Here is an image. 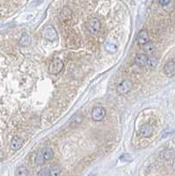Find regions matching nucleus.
Returning a JSON list of instances; mask_svg holds the SVG:
<instances>
[{
  "label": "nucleus",
  "mask_w": 175,
  "mask_h": 176,
  "mask_svg": "<svg viewBox=\"0 0 175 176\" xmlns=\"http://www.w3.org/2000/svg\"><path fill=\"white\" fill-rule=\"evenodd\" d=\"M100 27H101L100 20L96 17H92L88 19L86 22L87 30L92 34H97L100 30Z\"/></svg>",
  "instance_id": "nucleus-1"
},
{
  "label": "nucleus",
  "mask_w": 175,
  "mask_h": 176,
  "mask_svg": "<svg viewBox=\"0 0 175 176\" xmlns=\"http://www.w3.org/2000/svg\"><path fill=\"white\" fill-rule=\"evenodd\" d=\"M133 88V82L130 79H125L117 86L116 92L120 95H125L128 92H130Z\"/></svg>",
  "instance_id": "nucleus-2"
},
{
  "label": "nucleus",
  "mask_w": 175,
  "mask_h": 176,
  "mask_svg": "<svg viewBox=\"0 0 175 176\" xmlns=\"http://www.w3.org/2000/svg\"><path fill=\"white\" fill-rule=\"evenodd\" d=\"M63 67H64L63 62L61 59H59V58H55V59H54L52 63L50 64L49 67V72L50 74L56 75L62 72Z\"/></svg>",
  "instance_id": "nucleus-3"
},
{
  "label": "nucleus",
  "mask_w": 175,
  "mask_h": 176,
  "mask_svg": "<svg viewBox=\"0 0 175 176\" xmlns=\"http://www.w3.org/2000/svg\"><path fill=\"white\" fill-rule=\"evenodd\" d=\"M42 37L46 40L54 41L57 39V32L53 26L46 27L42 31Z\"/></svg>",
  "instance_id": "nucleus-4"
},
{
  "label": "nucleus",
  "mask_w": 175,
  "mask_h": 176,
  "mask_svg": "<svg viewBox=\"0 0 175 176\" xmlns=\"http://www.w3.org/2000/svg\"><path fill=\"white\" fill-rule=\"evenodd\" d=\"M106 109L102 107H95L92 110V119L94 122H100L106 116Z\"/></svg>",
  "instance_id": "nucleus-5"
},
{
  "label": "nucleus",
  "mask_w": 175,
  "mask_h": 176,
  "mask_svg": "<svg viewBox=\"0 0 175 176\" xmlns=\"http://www.w3.org/2000/svg\"><path fill=\"white\" fill-rule=\"evenodd\" d=\"M164 72L169 78L173 77L175 75V62L173 61L167 62L164 66Z\"/></svg>",
  "instance_id": "nucleus-6"
},
{
  "label": "nucleus",
  "mask_w": 175,
  "mask_h": 176,
  "mask_svg": "<svg viewBox=\"0 0 175 176\" xmlns=\"http://www.w3.org/2000/svg\"><path fill=\"white\" fill-rule=\"evenodd\" d=\"M139 132H140V134H141L142 137H150L151 135H152V133H153V128L151 127L150 124L145 123L141 128H140Z\"/></svg>",
  "instance_id": "nucleus-7"
},
{
  "label": "nucleus",
  "mask_w": 175,
  "mask_h": 176,
  "mask_svg": "<svg viewBox=\"0 0 175 176\" xmlns=\"http://www.w3.org/2000/svg\"><path fill=\"white\" fill-rule=\"evenodd\" d=\"M137 41H138L139 45H143V46L149 42V33H148L147 30L143 29L139 32Z\"/></svg>",
  "instance_id": "nucleus-8"
},
{
  "label": "nucleus",
  "mask_w": 175,
  "mask_h": 176,
  "mask_svg": "<svg viewBox=\"0 0 175 176\" xmlns=\"http://www.w3.org/2000/svg\"><path fill=\"white\" fill-rule=\"evenodd\" d=\"M135 62L139 67H144L148 64V56L144 54H137L135 58Z\"/></svg>",
  "instance_id": "nucleus-9"
},
{
  "label": "nucleus",
  "mask_w": 175,
  "mask_h": 176,
  "mask_svg": "<svg viewBox=\"0 0 175 176\" xmlns=\"http://www.w3.org/2000/svg\"><path fill=\"white\" fill-rule=\"evenodd\" d=\"M23 145V141L22 139L18 137V136H15L13 137L11 139V149L13 151H18L19 150Z\"/></svg>",
  "instance_id": "nucleus-10"
},
{
  "label": "nucleus",
  "mask_w": 175,
  "mask_h": 176,
  "mask_svg": "<svg viewBox=\"0 0 175 176\" xmlns=\"http://www.w3.org/2000/svg\"><path fill=\"white\" fill-rule=\"evenodd\" d=\"M105 49L108 53L114 54L118 50V44L114 41H108L105 44Z\"/></svg>",
  "instance_id": "nucleus-11"
},
{
  "label": "nucleus",
  "mask_w": 175,
  "mask_h": 176,
  "mask_svg": "<svg viewBox=\"0 0 175 176\" xmlns=\"http://www.w3.org/2000/svg\"><path fill=\"white\" fill-rule=\"evenodd\" d=\"M19 45L22 47H27L31 44V37L29 34H23L21 38L19 39Z\"/></svg>",
  "instance_id": "nucleus-12"
},
{
  "label": "nucleus",
  "mask_w": 175,
  "mask_h": 176,
  "mask_svg": "<svg viewBox=\"0 0 175 176\" xmlns=\"http://www.w3.org/2000/svg\"><path fill=\"white\" fill-rule=\"evenodd\" d=\"M41 153H42V155H43L45 160H49V159H51L54 157V151H53L51 148H49V147L45 148V149L41 151Z\"/></svg>",
  "instance_id": "nucleus-13"
},
{
  "label": "nucleus",
  "mask_w": 175,
  "mask_h": 176,
  "mask_svg": "<svg viewBox=\"0 0 175 176\" xmlns=\"http://www.w3.org/2000/svg\"><path fill=\"white\" fill-rule=\"evenodd\" d=\"M144 51L145 52L146 55H152L155 52V46H154V44L149 41L145 45H144Z\"/></svg>",
  "instance_id": "nucleus-14"
},
{
  "label": "nucleus",
  "mask_w": 175,
  "mask_h": 176,
  "mask_svg": "<svg viewBox=\"0 0 175 176\" xmlns=\"http://www.w3.org/2000/svg\"><path fill=\"white\" fill-rule=\"evenodd\" d=\"M27 174H28V170L24 166L19 167L15 171V176H27Z\"/></svg>",
  "instance_id": "nucleus-15"
},
{
  "label": "nucleus",
  "mask_w": 175,
  "mask_h": 176,
  "mask_svg": "<svg viewBox=\"0 0 175 176\" xmlns=\"http://www.w3.org/2000/svg\"><path fill=\"white\" fill-rule=\"evenodd\" d=\"M82 121H83V115L81 114H74L72 116V118L71 119V122L72 125H77V124L82 122Z\"/></svg>",
  "instance_id": "nucleus-16"
},
{
  "label": "nucleus",
  "mask_w": 175,
  "mask_h": 176,
  "mask_svg": "<svg viewBox=\"0 0 175 176\" xmlns=\"http://www.w3.org/2000/svg\"><path fill=\"white\" fill-rule=\"evenodd\" d=\"M50 169V176H60L62 173V169L60 166L58 165H54Z\"/></svg>",
  "instance_id": "nucleus-17"
},
{
  "label": "nucleus",
  "mask_w": 175,
  "mask_h": 176,
  "mask_svg": "<svg viewBox=\"0 0 175 176\" xmlns=\"http://www.w3.org/2000/svg\"><path fill=\"white\" fill-rule=\"evenodd\" d=\"M158 58L154 57V56H150L148 58V64L147 65H149L151 69H155L158 65Z\"/></svg>",
  "instance_id": "nucleus-18"
},
{
  "label": "nucleus",
  "mask_w": 175,
  "mask_h": 176,
  "mask_svg": "<svg viewBox=\"0 0 175 176\" xmlns=\"http://www.w3.org/2000/svg\"><path fill=\"white\" fill-rule=\"evenodd\" d=\"M37 176H50V169L49 167H43L40 169Z\"/></svg>",
  "instance_id": "nucleus-19"
},
{
  "label": "nucleus",
  "mask_w": 175,
  "mask_h": 176,
  "mask_svg": "<svg viewBox=\"0 0 175 176\" xmlns=\"http://www.w3.org/2000/svg\"><path fill=\"white\" fill-rule=\"evenodd\" d=\"M44 161H46V160H45L42 153L41 152H40V153H38L35 157V164L36 165H41V164L44 163Z\"/></svg>",
  "instance_id": "nucleus-20"
},
{
  "label": "nucleus",
  "mask_w": 175,
  "mask_h": 176,
  "mask_svg": "<svg viewBox=\"0 0 175 176\" xmlns=\"http://www.w3.org/2000/svg\"><path fill=\"white\" fill-rule=\"evenodd\" d=\"M120 159L122 161H125V162H129V161L132 160V158L130 157V154H123L122 157H120Z\"/></svg>",
  "instance_id": "nucleus-21"
},
{
  "label": "nucleus",
  "mask_w": 175,
  "mask_h": 176,
  "mask_svg": "<svg viewBox=\"0 0 175 176\" xmlns=\"http://www.w3.org/2000/svg\"><path fill=\"white\" fill-rule=\"evenodd\" d=\"M172 168L175 170V159L173 160V163H172Z\"/></svg>",
  "instance_id": "nucleus-22"
},
{
  "label": "nucleus",
  "mask_w": 175,
  "mask_h": 176,
  "mask_svg": "<svg viewBox=\"0 0 175 176\" xmlns=\"http://www.w3.org/2000/svg\"><path fill=\"white\" fill-rule=\"evenodd\" d=\"M88 176H95V174H90V175H88Z\"/></svg>",
  "instance_id": "nucleus-23"
}]
</instances>
